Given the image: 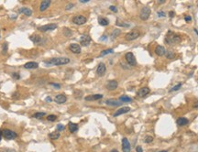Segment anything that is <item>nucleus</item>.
<instances>
[{"mask_svg":"<svg viewBox=\"0 0 198 152\" xmlns=\"http://www.w3.org/2000/svg\"><path fill=\"white\" fill-rule=\"evenodd\" d=\"M184 19L186 20V21H190V20H192V17H189V16H186V17H184Z\"/></svg>","mask_w":198,"mask_h":152,"instance_id":"obj_44","label":"nucleus"},{"mask_svg":"<svg viewBox=\"0 0 198 152\" xmlns=\"http://www.w3.org/2000/svg\"><path fill=\"white\" fill-rule=\"evenodd\" d=\"M70 62L69 58H64V57H59V58H52L49 61H45L46 64H50V65H65Z\"/></svg>","mask_w":198,"mask_h":152,"instance_id":"obj_1","label":"nucleus"},{"mask_svg":"<svg viewBox=\"0 0 198 152\" xmlns=\"http://www.w3.org/2000/svg\"><path fill=\"white\" fill-rule=\"evenodd\" d=\"M182 86V83H178L177 85H175V86H173L172 88V89L170 90V92H174V91H177V90H179L180 88H181Z\"/></svg>","mask_w":198,"mask_h":152,"instance_id":"obj_33","label":"nucleus"},{"mask_svg":"<svg viewBox=\"0 0 198 152\" xmlns=\"http://www.w3.org/2000/svg\"><path fill=\"white\" fill-rule=\"evenodd\" d=\"M159 152H167V150H161V151H159Z\"/></svg>","mask_w":198,"mask_h":152,"instance_id":"obj_51","label":"nucleus"},{"mask_svg":"<svg viewBox=\"0 0 198 152\" xmlns=\"http://www.w3.org/2000/svg\"><path fill=\"white\" fill-rule=\"evenodd\" d=\"M2 136L6 139H14L17 137L16 132L10 130V129H4V130L2 131Z\"/></svg>","mask_w":198,"mask_h":152,"instance_id":"obj_6","label":"nucleus"},{"mask_svg":"<svg viewBox=\"0 0 198 152\" xmlns=\"http://www.w3.org/2000/svg\"><path fill=\"white\" fill-rule=\"evenodd\" d=\"M19 13L24 14L25 16H28V17H30L32 15V10L28 7H21L19 9Z\"/></svg>","mask_w":198,"mask_h":152,"instance_id":"obj_23","label":"nucleus"},{"mask_svg":"<svg viewBox=\"0 0 198 152\" xmlns=\"http://www.w3.org/2000/svg\"><path fill=\"white\" fill-rule=\"evenodd\" d=\"M69 130L71 133H74L76 132L78 130V125L77 124H74V123H72V122H70L69 123Z\"/></svg>","mask_w":198,"mask_h":152,"instance_id":"obj_24","label":"nucleus"},{"mask_svg":"<svg viewBox=\"0 0 198 152\" xmlns=\"http://www.w3.org/2000/svg\"><path fill=\"white\" fill-rule=\"evenodd\" d=\"M150 12H151V10H150V8L149 7H142V9L140 10V12H139V17H140V19L147 20L149 17H150Z\"/></svg>","mask_w":198,"mask_h":152,"instance_id":"obj_4","label":"nucleus"},{"mask_svg":"<svg viewBox=\"0 0 198 152\" xmlns=\"http://www.w3.org/2000/svg\"><path fill=\"white\" fill-rule=\"evenodd\" d=\"M165 41L167 42L168 44H177L181 41V38L179 35L174 34L173 32L172 31H169L166 35L165 38Z\"/></svg>","mask_w":198,"mask_h":152,"instance_id":"obj_2","label":"nucleus"},{"mask_svg":"<svg viewBox=\"0 0 198 152\" xmlns=\"http://www.w3.org/2000/svg\"><path fill=\"white\" fill-rule=\"evenodd\" d=\"M60 136L61 135H60L59 132H52L49 135V137H50V139H52V140H56V139L59 138Z\"/></svg>","mask_w":198,"mask_h":152,"instance_id":"obj_25","label":"nucleus"},{"mask_svg":"<svg viewBox=\"0 0 198 152\" xmlns=\"http://www.w3.org/2000/svg\"><path fill=\"white\" fill-rule=\"evenodd\" d=\"M130 107L129 106H124V107H122V108L118 109L117 112H116L115 114H114V116H118V115H123V114H126V113H129V111H130Z\"/></svg>","mask_w":198,"mask_h":152,"instance_id":"obj_15","label":"nucleus"},{"mask_svg":"<svg viewBox=\"0 0 198 152\" xmlns=\"http://www.w3.org/2000/svg\"><path fill=\"white\" fill-rule=\"evenodd\" d=\"M70 50L72 52V53H75V54H79L81 53V47L79 44H76V43H72L70 45L69 47Z\"/></svg>","mask_w":198,"mask_h":152,"instance_id":"obj_13","label":"nucleus"},{"mask_svg":"<svg viewBox=\"0 0 198 152\" xmlns=\"http://www.w3.org/2000/svg\"><path fill=\"white\" fill-rule=\"evenodd\" d=\"M158 15H159V17H165V13L164 12H161V11L158 12Z\"/></svg>","mask_w":198,"mask_h":152,"instance_id":"obj_43","label":"nucleus"},{"mask_svg":"<svg viewBox=\"0 0 198 152\" xmlns=\"http://www.w3.org/2000/svg\"><path fill=\"white\" fill-rule=\"evenodd\" d=\"M45 115V113L44 112H38V113H36L34 115V117L35 118H38V119H40V118H42Z\"/></svg>","mask_w":198,"mask_h":152,"instance_id":"obj_30","label":"nucleus"},{"mask_svg":"<svg viewBox=\"0 0 198 152\" xmlns=\"http://www.w3.org/2000/svg\"><path fill=\"white\" fill-rule=\"evenodd\" d=\"M86 17L82 15H77L72 18V22L75 25H83L86 22Z\"/></svg>","mask_w":198,"mask_h":152,"instance_id":"obj_8","label":"nucleus"},{"mask_svg":"<svg viewBox=\"0 0 198 152\" xmlns=\"http://www.w3.org/2000/svg\"><path fill=\"white\" fill-rule=\"evenodd\" d=\"M103 95L102 94H93V95H88L85 98V101H96L99 99H102Z\"/></svg>","mask_w":198,"mask_h":152,"instance_id":"obj_19","label":"nucleus"},{"mask_svg":"<svg viewBox=\"0 0 198 152\" xmlns=\"http://www.w3.org/2000/svg\"><path fill=\"white\" fill-rule=\"evenodd\" d=\"M120 32H121V31H120L119 29H114L113 32H112V34H111V37L113 38V39H115V38H117L118 35L120 34Z\"/></svg>","mask_w":198,"mask_h":152,"instance_id":"obj_31","label":"nucleus"},{"mask_svg":"<svg viewBox=\"0 0 198 152\" xmlns=\"http://www.w3.org/2000/svg\"><path fill=\"white\" fill-rule=\"evenodd\" d=\"M176 123L179 126H186V125L189 123L187 118L185 117H179L178 119L176 120Z\"/></svg>","mask_w":198,"mask_h":152,"instance_id":"obj_21","label":"nucleus"},{"mask_svg":"<svg viewBox=\"0 0 198 152\" xmlns=\"http://www.w3.org/2000/svg\"><path fill=\"white\" fill-rule=\"evenodd\" d=\"M152 141H153V137H150V136L147 137L146 138H145V140H144V142H145V143H151Z\"/></svg>","mask_w":198,"mask_h":152,"instance_id":"obj_35","label":"nucleus"},{"mask_svg":"<svg viewBox=\"0 0 198 152\" xmlns=\"http://www.w3.org/2000/svg\"><path fill=\"white\" fill-rule=\"evenodd\" d=\"M169 15H170L171 17H173V15H174V13H173V12H170V14H169Z\"/></svg>","mask_w":198,"mask_h":152,"instance_id":"obj_48","label":"nucleus"},{"mask_svg":"<svg viewBox=\"0 0 198 152\" xmlns=\"http://www.w3.org/2000/svg\"><path fill=\"white\" fill-rule=\"evenodd\" d=\"M136 151L137 152H143V149H142V148L140 147V146H138L137 148H136Z\"/></svg>","mask_w":198,"mask_h":152,"instance_id":"obj_39","label":"nucleus"},{"mask_svg":"<svg viewBox=\"0 0 198 152\" xmlns=\"http://www.w3.org/2000/svg\"><path fill=\"white\" fill-rule=\"evenodd\" d=\"M50 0H44V1H42V2L40 3V6H39V10L41 11V12H43V11H45L46 9L50 7Z\"/></svg>","mask_w":198,"mask_h":152,"instance_id":"obj_17","label":"nucleus"},{"mask_svg":"<svg viewBox=\"0 0 198 152\" xmlns=\"http://www.w3.org/2000/svg\"><path fill=\"white\" fill-rule=\"evenodd\" d=\"M12 76H13L14 78H16V79H19V77H20V76L18 75V73H16V72L12 74Z\"/></svg>","mask_w":198,"mask_h":152,"instance_id":"obj_42","label":"nucleus"},{"mask_svg":"<svg viewBox=\"0 0 198 152\" xmlns=\"http://www.w3.org/2000/svg\"><path fill=\"white\" fill-rule=\"evenodd\" d=\"M139 36H140V32L139 30H137V29H134V30L130 31V32L127 33L126 36H125V39L127 40H129V41H131V40L137 39Z\"/></svg>","mask_w":198,"mask_h":152,"instance_id":"obj_3","label":"nucleus"},{"mask_svg":"<svg viewBox=\"0 0 198 152\" xmlns=\"http://www.w3.org/2000/svg\"><path fill=\"white\" fill-rule=\"evenodd\" d=\"M91 43V38L88 35H82L80 38V44L82 46H88L89 44Z\"/></svg>","mask_w":198,"mask_h":152,"instance_id":"obj_10","label":"nucleus"},{"mask_svg":"<svg viewBox=\"0 0 198 152\" xmlns=\"http://www.w3.org/2000/svg\"><path fill=\"white\" fill-rule=\"evenodd\" d=\"M113 52H114V50H113V49H107V50H103V51L101 52L100 57L106 56V55L110 54V53H113Z\"/></svg>","mask_w":198,"mask_h":152,"instance_id":"obj_28","label":"nucleus"},{"mask_svg":"<svg viewBox=\"0 0 198 152\" xmlns=\"http://www.w3.org/2000/svg\"><path fill=\"white\" fill-rule=\"evenodd\" d=\"M125 59H126L127 62L129 63L130 66L137 65V61H136V58L132 52H128V53L125 55Z\"/></svg>","mask_w":198,"mask_h":152,"instance_id":"obj_5","label":"nucleus"},{"mask_svg":"<svg viewBox=\"0 0 198 152\" xmlns=\"http://www.w3.org/2000/svg\"><path fill=\"white\" fill-rule=\"evenodd\" d=\"M155 53H156L158 56H163V55H165V53H166V50L164 47H162V46H157L156 50H155Z\"/></svg>","mask_w":198,"mask_h":152,"instance_id":"obj_20","label":"nucleus"},{"mask_svg":"<svg viewBox=\"0 0 198 152\" xmlns=\"http://www.w3.org/2000/svg\"><path fill=\"white\" fill-rule=\"evenodd\" d=\"M150 90L149 87H142L138 92V96H139V97H145V96L148 95L149 93H150Z\"/></svg>","mask_w":198,"mask_h":152,"instance_id":"obj_12","label":"nucleus"},{"mask_svg":"<svg viewBox=\"0 0 198 152\" xmlns=\"http://www.w3.org/2000/svg\"><path fill=\"white\" fill-rule=\"evenodd\" d=\"M122 150H123V152H130L131 150L130 143L127 137H124L122 139Z\"/></svg>","mask_w":198,"mask_h":152,"instance_id":"obj_9","label":"nucleus"},{"mask_svg":"<svg viewBox=\"0 0 198 152\" xmlns=\"http://www.w3.org/2000/svg\"><path fill=\"white\" fill-rule=\"evenodd\" d=\"M194 31H195V33H196V34H197V35H198V31H197V30H196V29H194Z\"/></svg>","mask_w":198,"mask_h":152,"instance_id":"obj_52","label":"nucleus"},{"mask_svg":"<svg viewBox=\"0 0 198 152\" xmlns=\"http://www.w3.org/2000/svg\"><path fill=\"white\" fill-rule=\"evenodd\" d=\"M55 28H57V25L55 23H50V24H47V25H44V26L39 27L38 29L39 31H41V32H46V31H49V30H54Z\"/></svg>","mask_w":198,"mask_h":152,"instance_id":"obj_7","label":"nucleus"},{"mask_svg":"<svg viewBox=\"0 0 198 152\" xmlns=\"http://www.w3.org/2000/svg\"><path fill=\"white\" fill-rule=\"evenodd\" d=\"M30 39L34 43H39V42L41 41V38L39 37V35H33V36L30 37Z\"/></svg>","mask_w":198,"mask_h":152,"instance_id":"obj_26","label":"nucleus"},{"mask_svg":"<svg viewBox=\"0 0 198 152\" xmlns=\"http://www.w3.org/2000/svg\"><path fill=\"white\" fill-rule=\"evenodd\" d=\"M98 22H99V24H100L101 26H107V25L109 24V21L107 19V18H105V17H99Z\"/></svg>","mask_w":198,"mask_h":152,"instance_id":"obj_27","label":"nucleus"},{"mask_svg":"<svg viewBox=\"0 0 198 152\" xmlns=\"http://www.w3.org/2000/svg\"><path fill=\"white\" fill-rule=\"evenodd\" d=\"M109 9L111 11H113V12H118V8H117L115 6H110V7H109Z\"/></svg>","mask_w":198,"mask_h":152,"instance_id":"obj_38","label":"nucleus"},{"mask_svg":"<svg viewBox=\"0 0 198 152\" xmlns=\"http://www.w3.org/2000/svg\"><path fill=\"white\" fill-rule=\"evenodd\" d=\"M166 57H167V59H173L174 58V53L172 51H168L165 53Z\"/></svg>","mask_w":198,"mask_h":152,"instance_id":"obj_32","label":"nucleus"},{"mask_svg":"<svg viewBox=\"0 0 198 152\" xmlns=\"http://www.w3.org/2000/svg\"><path fill=\"white\" fill-rule=\"evenodd\" d=\"M74 7V4H68L67 6H66V9L67 10H69V9H71V7Z\"/></svg>","mask_w":198,"mask_h":152,"instance_id":"obj_41","label":"nucleus"},{"mask_svg":"<svg viewBox=\"0 0 198 152\" xmlns=\"http://www.w3.org/2000/svg\"><path fill=\"white\" fill-rule=\"evenodd\" d=\"M64 129V126H62L61 124H59L58 126H57V130L58 131H61Z\"/></svg>","mask_w":198,"mask_h":152,"instance_id":"obj_37","label":"nucleus"},{"mask_svg":"<svg viewBox=\"0 0 198 152\" xmlns=\"http://www.w3.org/2000/svg\"><path fill=\"white\" fill-rule=\"evenodd\" d=\"M56 118H57V116L55 115H50L47 117V119L49 120V121H50V122H53V121H55L56 120Z\"/></svg>","mask_w":198,"mask_h":152,"instance_id":"obj_34","label":"nucleus"},{"mask_svg":"<svg viewBox=\"0 0 198 152\" xmlns=\"http://www.w3.org/2000/svg\"><path fill=\"white\" fill-rule=\"evenodd\" d=\"M158 3L159 4H163V3H165V1L164 0H158Z\"/></svg>","mask_w":198,"mask_h":152,"instance_id":"obj_46","label":"nucleus"},{"mask_svg":"<svg viewBox=\"0 0 198 152\" xmlns=\"http://www.w3.org/2000/svg\"><path fill=\"white\" fill-rule=\"evenodd\" d=\"M50 85H52V86L56 87V88H58V89H59V88H61V85H60V84H57V83H50Z\"/></svg>","mask_w":198,"mask_h":152,"instance_id":"obj_40","label":"nucleus"},{"mask_svg":"<svg viewBox=\"0 0 198 152\" xmlns=\"http://www.w3.org/2000/svg\"><path fill=\"white\" fill-rule=\"evenodd\" d=\"M119 101L120 102H131L132 99H131L130 97H129V96H127V95H122V96H120Z\"/></svg>","mask_w":198,"mask_h":152,"instance_id":"obj_29","label":"nucleus"},{"mask_svg":"<svg viewBox=\"0 0 198 152\" xmlns=\"http://www.w3.org/2000/svg\"><path fill=\"white\" fill-rule=\"evenodd\" d=\"M66 100H67V97L64 94H57L54 98V101L57 104H63L66 102Z\"/></svg>","mask_w":198,"mask_h":152,"instance_id":"obj_16","label":"nucleus"},{"mask_svg":"<svg viewBox=\"0 0 198 152\" xmlns=\"http://www.w3.org/2000/svg\"><path fill=\"white\" fill-rule=\"evenodd\" d=\"M110 152H118V149H112Z\"/></svg>","mask_w":198,"mask_h":152,"instance_id":"obj_50","label":"nucleus"},{"mask_svg":"<svg viewBox=\"0 0 198 152\" xmlns=\"http://www.w3.org/2000/svg\"><path fill=\"white\" fill-rule=\"evenodd\" d=\"M1 139H2V131L0 130V141H1Z\"/></svg>","mask_w":198,"mask_h":152,"instance_id":"obj_49","label":"nucleus"},{"mask_svg":"<svg viewBox=\"0 0 198 152\" xmlns=\"http://www.w3.org/2000/svg\"><path fill=\"white\" fill-rule=\"evenodd\" d=\"M106 104H108V105H112V106H118V105H121L122 102L116 100V99H108V100L106 101Z\"/></svg>","mask_w":198,"mask_h":152,"instance_id":"obj_18","label":"nucleus"},{"mask_svg":"<svg viewBox=\"0 0 198 152\" xmlns=\"http://www.w3.org/2000/svg\"><path fill=\"white\" fill-rule=\"evenodd\" d=\"M7 43H4L3 44V49H2V52L4 54L7 53Z\"/></svg>","mask_w":198,"mask_h":152,"instance_id":"obj_36","label":"nucleus"},{"mask_svg":"<svg viewBox=\"0 0 198 152\" xmlns=\"http://www.w3.org/2000/svg\"><path fill=\"white\" fill-rule=\"evenodd\" d=\"M45 100H46V102H51V98H50V97H47Z\"/></svg>","mask_w":198,"mask_h":152,"instance_id":"obj_45","label":"nucleus"},{"mask_svg":"<svg viewBox=\"0 0 198 152\" xmlns=\"http://www.w3.org/2000/svg\"><path fill=\"white\" fill-rule=\"evenodd\" d=\"M80 2L81 3H87V2H89V0H80Z\"/></svg>","mask_w":198,"mask_h":152,"instance_id":"obj_47","label":"nucleus"},{"mask_svg":"<svg viewBox=\"0 0 198 152\" xmlns=\"http://www.w3.org/2000/svg\"><path fill=\"white\" fill-rule=\"evenodd\" d=\"M106 71H107V67L105 65V63L100 62L98 64L97 69H96V73H97L98 76H103L105 73H106Z\"/></svg>","mask_w":198,"mask_h":152,"instance_id":"obj_11","label":"nucleus"},{"mask_svg":"<svg viewBox=\"0 0 198 152\" xmlns=\"http://www.w3.org/2000/svg\"><path fill=\"white\" fill-rule=\"evenodd\" d=\"M24 67L26 69H37L39 67V64L37 62H35V61H28L25 64Z\"/></svg>","mask_w":198,"mask_h":152,"instance_id":"obj_22","label":"nucleus"},{"mask_svg":"<svg viewBox=\"0 0 198 152\" xmlns=\"http://www.w3.org/2000/svg\"><path fill=\"white\" fill-rule=\"evenodd\" d=\"M118 82L116 80H111L109 81L108 83L107 84V89L109 90V91H113V90H116L117 89V87H118Z\"/></svg>","mask_w":198,"mask_h":152,"instance_id":"obj_14","label":"nucleus"}]
</instances>
